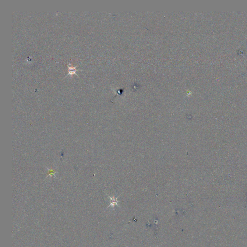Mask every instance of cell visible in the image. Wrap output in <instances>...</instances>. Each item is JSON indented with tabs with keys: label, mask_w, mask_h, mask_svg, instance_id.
I'll list each match as a JSON object with an SVG mask.
<instances>
[{
	"label": "cell",
	"mask_w": 247,
	"mask_h": 247,
	"mask_svg": "<svg viewBox=\"0 0 247 247\" xmlns=\"http://www.w3.org/2000/svg\"><path fill=\"white\" fill-rule=\"evenodd\" d=\"M109 197L111 200V205H110V206H113L115 204H117V202H118V201L117 200V198H115V197L112 198L111 197Z\"/></svg>",
	"instance_id": "7a4b0ae2"
},
{
	"label": "cell",
	"mask_w": 247,
	"mask_h": 247,
	"mask_svg": "<svg viewBox=\"0 0 247 247\" xmlns=\"http://www.w3.org/2000/svg\"><path fill=\"white\" fill-rule=\"evenodd\" d=\"M68 67H69V73L70 74H73L75 73V72L77 71V70H75L76 67H73L72 66H68Z\"/></svg>",
	"instance_id": "6da1fadb"
}]
</instances>
